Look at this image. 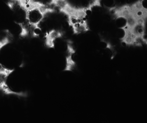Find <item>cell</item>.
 <instances>
[{"label": "cell", "instance_id": "1", "mask_svg": "<svg viewBox=\"0 0 147 123\" xmlns=\"http://www.w3.org/2000/svg\"><path fill=\"white\" fill-rule=\"evenodd\" d=\"M61 34L58 31L55 30H52L47 33L46 35V45L49 47H54V41L55 39L61 36Z\"/></svg>", "mask_w": 147, "mask_h": 123}, {"label": "cell", "instance_id": "2", "mask_svg": "<svg viewBox=\"0 0 147 123\" xmlns=\"http://www.w3.org/2000/svg\"><path fill=\"white\" fill-rule=\"evenodd\" d=\"M75 65V62L71 57V55H69L66 58V65L64 69L65 71H71L73 69Z\"/></svg>", "mask_w": 147, "mask_h": 123}]
</instances>
